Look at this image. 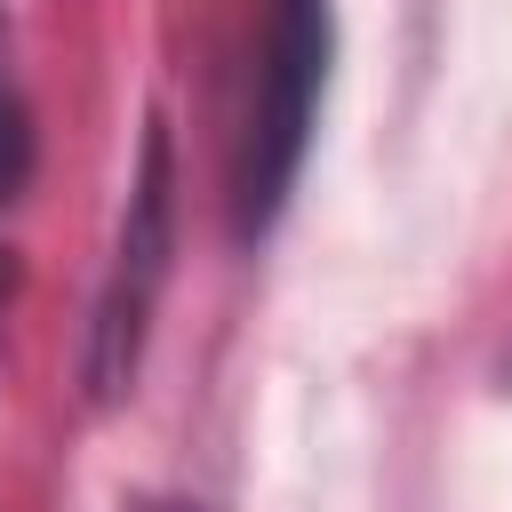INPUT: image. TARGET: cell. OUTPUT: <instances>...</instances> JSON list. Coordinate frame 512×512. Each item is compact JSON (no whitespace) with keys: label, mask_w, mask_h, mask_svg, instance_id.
<instances>
[{"label":"cell","mask_w":512,"mask_h":512,"mask_svg":"<svg viewBox=\"0 0 512 512\" xmlns=\"http://www.w3.org/2000/svg\"><path fill=\"white\" fill-rule=\"evenodd\" d=\"M320 48H328V8L320 0H280V24H272V80H264V104L248 120V168H240V208L248 224H264L296 176V152H304V120H312V88H320Z\"/></svg>","instance_id":"1"},{"label":"cell","mask_w":512,"mask_h":512,"mask_svg":"<svg viewBox=\"0 0 512 512\" xmlns=\"http://www.w3.org/2000/svg\"><path fill=\"white\" fill-rule=\"evenodd\" d=\"M24 168H32V120H24V104H16V88L0 80V200L24 184Z\"/></svg>","instance_id":"2"},{"label":"cell","mask_w":512,"mask_h":512,"mask_svg":"<svg viewBox=\"0 0 512 512\" xmlns=\"http://www.w3.org/2000/svg\"><path fill=\"white\" fill-rule=\"evenodd\" d=\"M152 512H200V504H152Z\"/></svg>","instance_id":"3"}]
</instances>
